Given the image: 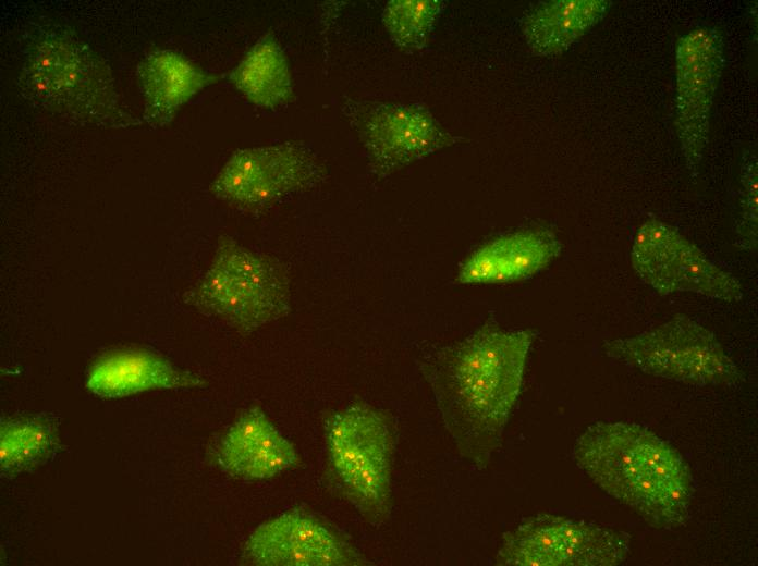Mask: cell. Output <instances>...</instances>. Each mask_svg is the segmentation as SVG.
<instances>
[{"mask_svg": "<svg viewBox=\"0 0 758 566\" xmlns=\"http://www.w3.org/2000/svg\"><path fill=\"white\" fill-rule=\"evenodd\" d=\"M629 256L640 280L661 295L694 293L726 303L743 298V286L731 272L659 219H648L637 229Z\"/></svg>", "mask_w": 758, "mask_h": 566, "instance_id": "obj_8", "label": "cell"}, {"mask_svg": "<svg viewBox=\"0 0 758 566\" xmlns=\"http://www.w3.org/2000/svg\"><path fill=\"white\" fill-rule=\"evenodd\" d=\"M205 385L201 377L145 350H115L90 368L86 387L103 398H117L150 390H179Z\"/></svg>", "mask_w": 758, "mask_h": 566, "instance_id": "obj_14", "label": "cell"}, {"mask_svg": "<svg viewBox=\"0 0 758 566\" xmlns=\"http://www.w3.org/2000/svg\"><path fill=\"white\" fill-rule=\"evenodd\" d=\"M536 335L531 329L505 330L487 322L423 364L447 432L478 469L489 465L500 446Z\"/></svg>", "mask_w": 758, "mask_h": 566, "instance_id": "obj_1", "label": "cell"}, {"mask_svg": "<svg viewBox=\"0 0 758 566\" xmlns=\"http://www.w3.org/2000/svg\"><path fill=\"white\" fill-rule=\"evenodd\" d=\"M562 250L559 238L543 227L523 229L491 239L461 263L462 284H504L533 278Z\"/></svg>", "mask_w": 758, "mask_h": 566, "instance_id": "obj_13", "label": "cell"}, {"mask_svg": "<svg viewBox=\"0 0 758 566\" xmlns=\"http://www.w3.org/2000/svg\"><path fill=\"white\" fill-rule=\"evenodd\" d=\"M297 458L293 444L273 427L241 464L234 476L249 480L270 478L295 465Z\"/></svg>", "mask_w": 758, "mask_h": 566, "instance_id": "obj_21", "label": "cell"}, {"mask_svg": "<svg viewBox=\"0 0 758 566\" xmlns=\"http://www.w3.org/2000/svg\"><path fill=\"white\" fill-rule=\"evenodd\" d=\"M608 0H551L540 2L524 16L522 32L537 56L554 57L598 24L608 13Z\"/></svg>", "mask_w": 758, "mask_h": 566, "instance_id": "obj_16", "label": "cell"}, {"mask_svg": "<svg viewBox=\"0 0 758 566\" xmlns=\"http://www.w3.org/2000/svg\"><path fill=\"white\" fill-rule=\"evenodd\" d=\"M136 79L144 101V121L150 126H164L217 76L176 51L156 48L139 61Z\"/></svg>", "mask_w": 758, "mask_h": 566, "instance_id": "obj_15", "label": "cell"}, {"mask_svg": "<svg viewBox=\"0 0 758 566\" xmlns=\"http://www.w3.org/2000/svg\"><path fill=\"white\" fill-rule=\"evenodd\" d=\"M607 357L647 374L699 386H735L742 372L714 333L676 315L634 336L606 341Z\"/></svg>", "mask_w": 758, "mask_h": 566, "instance_id": "obj_6", "label": "cell"}, {"mask_svg": "<svg viewBox=\"0 0 758 566\" xmlns=\"http://www.w3.org/2000/svg\"><path fill=\"white\" fill-rule=\"evenodd\" d=\"M56 427L41 417L4 418L0 423V467L12 477L46 462L58 447Z\"/></svg>", "mask_w": 758, "mask_h": 566, "instance_id": "obj_18", "label": "cell"}, {"mask_svg": "<svg viewBox=\"0 0 758 566\" xmlns=\"http://www.w3.org/2000/svg\"><path fill=\"white\" fill-rule=\"evenodd\" d=\"M231 84L253 104L274 109L293 99L286 56L271 33L260 37L229 73Z\"/></svg>", "mask_w": 758, "mask_h": 566, "instance_id": "obj_17", "label": "cell"}, {"mask_svg": "<svg viewBox=\"0 0 758 566\" xmlns=\"http://www.w3.org/2000/svg\"><path fill=\"white\" fill-rule=\"evenodd\" d=\"M629 534L582 519L538 514L504 533L500 566H613L629 553Z\"/></svg>", "mask_w": 758, "mask_h": 566, "instance_id": "obj_7", "label": "cell"}, {"mask_svg": "<svg viewBox=\"0 0 758 566\" xmlns=\"http://www.w3.org/2000/svg\"><path fill=\"white\" fill-rule=\"evenodd\" d=\"M346 112L377 176L392 174L456 142L421 104L365 101L349 103Z\"/></svg>", "mask_w": 758, "mask_h": 566, "instance_id": "obj_11", "label": "cell"}, {"mask_svg": "<svg viewBox=\"0 0 758 566\" xmlns=\"http://www.w3.org/2000/svg\"><path fill=\"white\" fill-rule=\"evenodd\" d=\"M325 168L302 143L285 142L234 151L210 184L217 198L247 210L267 208L325 177Z\"/></svg>", "mask_w": 758, "mask_h": 566, "instance_id": "obj_9", "label": "cell"}, {"mask_svg": "<svg viewBox=\"0 0 758 566\" xmlns=\"http://www.w3.org/2000/svg\"><path fill=\"white\" fill-rule=\"evenodd\" d=\"M577 466L606 493L656 528L685 522L694 480L684 457L648 428L628 421H599L576 440Z\"/></svg>", "mask_w": 758, "mask_h": 566, "instance_id": "obj_2", "label": "cell"}, {"mask_svg": "<svg viewBox=\"0 0 758 566\" xmlns=\"http://www.w3.org/2000/svg\"><path fill=\"white\" fill-rule=\"evenodd\" d=\"M19 86L33 104L75 123L140 124L123 106L109 64L74 32L52 22L30 28Z\"/></svg>", "mask_w": 758, "mask_h": 566, "instance_id": "obj_3", "label": "cell"}, {"mask_svg": "<svg viewBox=\"0 0 758 566\" xmlns=\"http://www.w3.org/2000/svg\"><path fill=\"white\" fill-rule=\"evenodd\" d=\"M758 163L755 153L746 152L741 167L739 219L736 225L738 246L753 250L757 246Z\"/></svg>", "mask_w": 758, "mask_h": 566, "instance_id": "obj_22", "label": "cell"}, {"mask_svg": "<svg viewBox=\"0 0 758 566\" xmlns=\"http://www.w3.org/2000/svg\"><path fill=\"white\" fill-rule=\"evenodd\" d=\"M272 428L270 420L259 407L245 410L222 438L216 452L218 465L234 476L241 464Z\"/></svg>", "mask_w": 758, "mask_h": 566, "instance_id": "obj_20", "label": "cell"}, {"mask_svg": "<svg viewBox=\"0 0 758 566\" xmlns=\"http://www.w3.org/2000/svg\"><path fill=\"white\" fill-rule=\"evenodd\" d=\"M186 302L242 333H250L289 313L290 278L276 258L222 235L208 270L186 294Z\"/></svg>", "mask_w": 758, "mask_h": 566, "instance_id": "obj_4", "label": "cell"}, {"mask_svg": "<svg viewBox=\"0 0 758 566\" xmlns=\"http://www.w3.org/2000/svg\"><path fill=\"white\" fill-rule=\"evenodd\" d=\"M444 5L441 0H392L383 9L382 22L398 47L407 51L421 50Z\"/></svg>", "mask_w": 758, "mask_h": 566, "instance_id": "obj_19", "label": "cell"}, {"mask_svg": "<svg viewBox=\"0 0 758 566\" xmlns=\"http://www.w3.org/2000/svg\"><path fill=\"white\" fill-rule=\"evenodd\" d=\"M244 554L265 566H346L365 559L338 532L302 508H292L258 526Z\"/></svg>", "mask_w": 758, "mask_h": 566, "instance_id": "obj_12", "label": "cell"}, {"mask_svg": "<svg viewBox=\"0 0 758 566\" xmlns=\"http://www.w3.org/2000/svg\"><path fill=\"white\" fill-rule=\"evenodd\" d=\"M723 63V39L716 28L696 27L676 41L674 124L685 167L694 179L709 140L711 110Z\"/></svg>", "mask_w": 758, "mask_h": 566, "instance_id": "obj_10", "label": "cell"}, {"mask_svg": "<svg viewBox=\"0 0 758 566\" xmlns=\"http://www.w3.org/2000/svg\"><path fill=\"white\" fill-rule=\"evenodd\" d=\"M326 439L341 494L365 520L382 524L391 508L394 438L390 419L371 405L356 403L328 418Z\"/></svg>", "mask_w": 758, "mask_h": 566, "instance_id": "obj_5", "label": "cell"}]
</instances>
